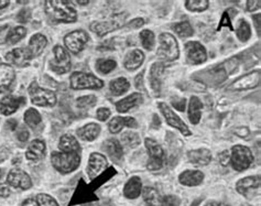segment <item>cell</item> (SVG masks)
Listing matches in <instances>:
<instances>
[{
    "instance_id": "obj_1",
    "label": "cell",
    "mask_w": 261,
    "mask_h": 206,
    "mask_svg": "<svg viewBox=\"0 0 261 206\" xmlns=\"http://www.w3.org/2000/svg\"><path fill=\"white\" fill-rule=\"evenodd\" d=\"M46 16L53 22L73 23L77 20V12L68 2L61 0H49L44 3Z\"/></svg>"
},
{
    "instance_id": "obj_2",
    "label": "cell",
    "mask_w": 261,
    "mask_h": 206,
    "mask_svg": "<svg viewBox=\"0 0 261 206\" xmlns=\"http://www.w3.org/2000/svg\"><path fill=\"white\" fill-rule=\"evenodd\" d=\"M53 168L62 174L74 172L81 164V153L73 152H53L51 154Z\"/></svg>"
},
{
    "instance_id": "obj_3",
    "label": "cell",
    "mask_w": 261,
    "mask_h": 206,
    "mask_svg": "<svg viewBox=\"0 0 261 206\" xmlns=\"http://www.w3.org/2000/svg\"><path fill=\"white\" fill-rule=\"evenodd\" d=\"M156 56L163 62H173L178 59L180 50H178V43L174 36L168 32L160 34Z\"/></svg>"
},
{
    "instance_id": "obj_4",
    "label": "cell",
    "mask_w": 261,
    "mask_h": 206,
    "mask_svg": "<svg viewBox=\"0 0 261 206\" xmlns=\"http://www.w3.org/2000/svg\"><path fill=\"white\" fill-rule=\"evenodd\" d=\"M252 162L253 154L248 147L236 145L231 148L229 163L233 170L238 171V172H243V171L247 170L251 166Z\"/></svg>"
},
{
    "instance_id": "obj_5",
    "label": "cell",
    "mask_w": 261,
    "mask_h": 206,
    "mask_svg": "<svg viewBox=\"0 0 261 206\" xmlns=\"http://www.w3.org/2000/svg\"><path fill=\"white\" fill-rule=\"evenodd\" d=\"M145 145L149 154L147 169L152 172L161 170L166 162V156H164L162 147L159 145V142L152 138H147L145 140Z\"/></svg>"
},
{
    "instance_id": "obj_6",
    "label": "cell",
    "mask_w": 261,
    "mask_h": 206,
    "mask_svg": "<svg viewBox=\"0 0 261 206\" xmlns=\"http://www.w3.org/2000/svg\"><path fill=\"white\" fill-rule=\"evenodd\" d=\"M70 86L73 89H100L104 82L91 73L74 72L70 78Z\"/></svg>"
},
{
    "instance_id": "obj_7",
    "label": "cell",
    "mask_w": 261,
    "mask_h": 206,
    "mask_svg": "<svg viewBox=\"0 0 261 206\" xmlns=\"http://www.w3.org/2000/svg\"><path fill=\"white\" fill-rule=\"evenodd\" d=\"M29 95L32 104L41 107H53L57 104V96L49 89L41 88L36 82L29 86Z\"/></svg>"
},
{
    "instance_id": "obj_8",
    "label": "cell",
    "mask_w": 261,
    "mask_h": 206,
    "mask_svg": "<svg viewBox=\"0 0 261 206\" xmlns=\"http://www.w3.org/2000/svg\"><path fill=\"white\" fill-rule=\"evenodd\" d=\"M127 16V13H119V15L107 20V21H95L91 24V30L97 34L98 37H104L108 33L125 27V20Z\"/></svg>"
},
{
    "instance_id": "obj_9",
    "label": "cell",
    "mask_w": 261,
    "mask_h": 206,
    "mask_svg": "<svg viewBox=\"0 0 261 206\" xmlns=\"http://www.w3.org/2000/svg\"><path fill=\"white\" fill-rule=\"evenodd\" d=\"M54 58L50 61V68L57 74H65L71 70L72 62L70 54L61 45H56L53 49Z\"/></svg>"
},
{
    "instance_id": "obj_10",
    "label": "cell",
    "mask_w": 261,
    "mask_h": 206,
    "mask_svg": "<svg viewBox=\"0 0 261 206\" xmlns=\"http://www.w3.org/2000/svg\"><path fill=\"white\" fill-rule=\"evenodd\" d=\"M158 107H159L161 114L163 115V117L166 118V121L169 126L177 129L182 135L187 137L192 135L191 130L187 126V123L178 117V116L173 112V109L168 104H166V102H158Z\"/></svg>"
},
{
    "instance_id": "obj_11",
    "label": "cell",
    "mask_w": 261,
    "mask_h": 206,
    "mask_svg": "<svg viewBox=\"0 0 261 206\" xmlns=\"http://www.w3.org/2000/svg\"><path fill=\"white\" fill-rule=\"evenodd\" d=\"M260 84V71L256 70L252 71L248 74L243 75L235 82L227 87L230 92H242V91H248V89H253L258 87Z\"/></svg>"
},
{
    "instance_id": "obj_12",
    "label": "cell",
    "mask_w": 261,
    "mask_h": 206,
    "mask_svg": "<svg viewBox=\"0 0 261 206\" xmlns=\"http://www.w3.org/2000/svg\"><path fill=\"white\" fill-rule=\"evenodd\" d=\"M260 189V176L259 175H250L246 176L236 183V191L245 198H253L256 197Z\"/></svg>"
},
{
    "instance_id": "obj_13",
    "label": "cell",
    "mask_w": 261,
    "mask_h": 206,
    "mask_svg": "<svg viewBox=\"0 0 261 206\" xmlns=\"http://www.w3.org/2000/svg\"><path fill=\"white\" fill-rule=\"evenodd\" d=\"M89 36L84 30H75L64 37V44L67 50L73 54H77L84 49L85 44L88 42Z\"/></svg>"
},
{
    "instance_id": "obj_14",
    "label": "cell",
    "mask_w": 261,
    "mask_h": 206,
    "mask_svg": "<svg viewBox=\"0 0 261 206\" xmlns=\"http://www.w3.org/2000/svg\"><path fill=\"white\" fill-rule=\"evenodd\" d=\"M185 51H187V62L189 64L198 65L207 60L205 46L197 41H190L185 44Z\"/></svg>"
},
{
    "instance_id": "obj_15",
    "label": "cell",
    "mask_w": 261,
    "mask_h": 206,
    "mask_svg": "<svg viewBox=\"0 0 261 206\" xmlns=\"http://www.w3.org/2000/svg\"><path fill=\"white\" fill-rule=\"evenodd\" d=\"M7 183L9 187L23 191L29 190L32 187V181L29 174H27L21 169H12L7 176Z\"/></svg>"
},
{
    "instance_id": "obj_16",
    "label": "cell",
    "mask_w": 261,
    "mask_h": 206,
    "mask_svg": "<svg viewBox=\"0 0 261 206\" xmlns=\"http://www.w3.org/2000/svg\"><path fill=\"white\" fill-rule=\"evenodd\" d=\"M166 70V65L162 62H155L150 67L149 72V82L151 89H152L154 95H160L162 87V78L163 72Z\"/></svg>"
},
{
    "instance_id": "obj_17",
    "label": "cell",
    "mask_w": 261,
    "mask_h": 206,
    "mask_svg": "<svg viewBox=\"0 0 261 206\" xmlns=\"http://www.w3.org/2000/svg\"><path fill=\"white\" fill-rule=\"evenodd\" d=\"M107 167V159L104 154L100 153H92L89 157L87 164V175L93 180L94 177L97 176L102 170Z\"/></svg>"
},
{
    "instance_id": "obj_18",
    "label": "cell",
    "mask_w": 261,
    "mask_h": 206,
    "mask_svg": "<svg viewBox=\"0 0 261 206\" xmlns=\"http://www.w3.org/2000/svg\"><path fill=\"white\" fill-rule=\"evenodd\" d=\"M6 60L9 62V64L15 65L17 67H25L28 66L31 57L27 49H22V47H19V49H15L6 54Z\"/></svg>"
},
{
    "instance_id": "obj_19",
    "label": "cell",
    "mask_w": 261,
    "mask_h": 206,
    "mask_svg": "<svg viewBox=\"0 0 261 206\" xmlns=\"http://www.w3.org/2000/svg\"><path fill=\"white\" fill-rule=\"evenodd\" d=\"M25 102L24 97H16V96L8 95L5 96V97L0 101V112L4 115L9 116L15 114L18 109L21 107Z\"/></svg>"
},
{
    "instance_id": "obj_20",
    "label": "cell",
    "mask_w": 261,
    "mask_h": 206,
    "mask_svg": "<svg viewBox=\"0 0 261 206\" xmlns=\"http://www.w3.org/2000/svg\"><path fill=\"white\" fill-rule=\"evenodd\" d=\"M204 173L200 170H187L178 175V182L184 187H197L204 181Z\"/></svg>"
},
{
    "instance_id": "obj_21",
    "label": "cell",
    "mask_w": 261,
    "mask_h": 206,
    "mask_svg": "<svg viewBox=\"0 0 261 206\" xmlns=\"http://www.w3.org/2000/svg\"><path fill=\"white\" fill-rule=\"evenodd\" d=\"M188 159L190 163L194 164V166H198V167L207 166V164L212 161V152L206 148L190 150L188 152Z\"/></svg>"
},
{
    "instance_id": "obj_22",
    "label": "cell",
    "mask_w": 261,
    "mask_h": 206,
    "mask_svg": "<svg viewBox=\"0 0 261 206\" xmlns=\"http://www.w3.org/2000/svg\"><path fill=\"white\" fill-rule=\"evenodd\" d=\"M143 102V96L141 93H134L132 95L127 96L126 98H123L119 101L116 102V109L119 113H127L130 109L138 107Z\"/></svg>"
},
{
    "instance_id": "obj_23",
    "label": "cell",
    "mask_w": 261,
    "mask_h": 206,
    "mask_svg": "<svg viewBox=\"0 0 261 206\" xmlns=\"http://www.w3.org/2000/svg\"><path fill=\"white\" fill-rule=\"evenodd\" d=\"M45 152H46V146L45 142L42 140H33L28 149H27L25 152V157L27 159L33 161V162H38L41 161L42 159H44L45 157Z\"/></svg>"
},
{
    "instance_id": "obj_24",
    "label": "cell",
    "mask_w": 261,
    "mask_h": 206,
    "mask_svg": "<svg viewBox=\"0 0 261 206\" xmlns=\"http://www.w3.org/2000/svg\"><path fill=\"white\" fill-rule=\"evenodd\" d=\"M142 192V182L139 176H133L127 181L123 187V195L129 200L138 198Z\"/></svg>"
},
{
    "instance_id": "obj_25",
    "label": "cell",
    "mask_w": 261,
    "mask_h": 206,
    "mask_svg": "<svg viewBox=\"0 0 261 206\" xmlns=\"http://www.w3.org/2000/svg\"><path fill=\"white\" fill-rule=\"evenodd\" d=\"M143 61H145V53L141 50L135 49L129 51L126 54L125 60H123V66H125L128 71H135L142 65Z\"/></svg>"
},
{
    "instance_id": "obj_26",
    "label": "cell",
    "mask_w": 261,
    "mask_h": 206,
    "mask_svg": "<svg viewBox=\"0 0 261 206\" xmlns=\"http://www.w3.org/2000/svg\"><path fill=\"white\" fill-rule=\"evenodd\" d=\"M46 44H47V40L43 34L37 33L34 34V36H32V38L29 41L28 49H27L30 54L31 59L37 58L40 56V54H42Z\"/></svg>"
},
{
    "instance_id": "obj_27",
    "label": "cell",
    "mask_w": 261,
    "mask_h": 206,
    "mask_svg": "<svg viewBox=\"0 0 261 206\" xmlns=\"http://www.w3.org/2000/svg\"><path fill=\"white\" fill-rule=\"evenodd\" d=\"M16 79L13 68L8 64H0V93L8 91Z\"/></svg>"
},
{
    "instance_id": "obj_28",
    "label": "cell",
    "mask_w": 261,
    "mask_h": 206,
    "mask_svg": "<svg viewBox=\"0 0 261 206\" xmlns=\"http://www.w3.org/2000/svg\"><path fill=\"white\" fill-rule=\"evenodd\" d=\"M123 127L129 128H138V122L133 117H115L108 123L109 132L112 134H118L120 133Z\"/></svg>"
},
{
    "instance_id": "obj_29",
    "label": "cell",
    "mask_w": 261,
    "mask_h": 206,
    "mask_svg": "<svg viewBox=\"0 0 261 206\" xmlns=\"http://www.w3.org/2000/svg\"><path fill=\"white\" fill-rule=\"evenodd\" d=\"M203 102L197 96H192L189 101V120L192 125H197L202 118Z\"/></svg>"
},
{
    "instance_id": "obj_30",
    "label": "cell",
    "mask_w": 261,
    "mask_h": 206,
    "mask_svg": "<svg viewBox=\"0 0 261 206\" xmlns=\"http://www.w3.org/2000/svg\"><path fill=\"white\" fill-rule=\"evenodd\" d=\"M102 150L112 158L113 161L119 162L121 161L122 157H123V151H122V146L120 145V142L117 139H108L104 143H102Z\"/></svg>"
},
{
    "instance_id": "obj_31",
    "label": "cell",
    "mask_w": 261,
    "mask_h": 206,
    "mask_svg": "<svg viewBox=\"0 0 261 206\" xmlns=\"http://www.w3.org/2000/svg\"><path fill=\"white\" fill-rule=\"evenodd\" d=\"M59 149L62 152H73V153H81V146L79 141L74 136L71 135H63L59 141Z\"/></svg>"
},
{
    "instance_id": "obj_32",
    "label": "cell",
    "mask_w": 261,
    "mask_h": 206,
    "mask_svg": "<svg viewBox=\"0 0 261 206\" xmlns=\"http://www.w3.org/2000/svg\"><path fill=\"white\" fill-rule=\"evenodd\" d=\"M100 126L95 122L87 123V125L81 127L76 130V134L82 140L94 141L100 134Z\"/></svg>"
},
{
    "instance_id": "obj_33",
    "label": "cell",
    "mask_w": 261,
    "mask_h": 206,
    "mask_svg": "<svg viewBox=\"0 0 261 206\" xmlns=\"http://www.w3.org/2000/svg\"><path fill=\"white\" fill-rule=\"evenodd\" d=\"M22 206H59V204L49 194L40 193L37 196L27 198Z\"/></svg>"
},
{
    "instance_id": "obj_34",
    "label": "cell",
    "mask_w": 261,
    "mask_h": 206,
    "mask_svg": "<svg viewBox=\"0 0 261 206\" xmlns=\"http://www.w3.org/2000/svg\"><path fill=\"white\" fill-rule=\"evenodd\" d=\"M129 88H130V83L126 78L115 79L111 82V84H109V89H111L112 94L115 96L123 95L126 92H128Z\"/></svg>"
},
{
    "instance_id": "obj_35",
    "label": "cell",
    "mask_w": 261,
    "mask_h": 206,
    "mask_svg": "<svg viewBox=\"0 0 261 206\" xmlns=\"http://www.w3.org/2000/svg\"><path fill=\"white\" fill-rule=\"evenodd\" d=\"M27 36V29L24 27H15V28L9 30L6 36V43L7 44H16L19 41H21Z\"/></svg>"
},
{
    "instance_id": "obj_36",
    "label": "cell",
    "mask_w": 261,
    "mask_h": 206,
    "mask_svg": "<svg viewBox=\"0 0 261 206\" xmlns=\"http://www.w3.org/2000/svg\"><path fill=\"white\" fill-rule=\"evenodd\" d=\"M143 200L146 202V206H160V196L154 188L147 187L142 191Z\"/></svg>"
},
{
    "instance_id": "obj_37",
    "label": "cell",
    "mask_w": 261,
    "mask_h": 206,
    "mask_svg": "<svg viewBox=\"0 0 261 206\" xmlns=\"http://www.w3.org/2000/svg\"><path fill=\"white\" fill-rule=\"evenodd\" d=\"M172 30L177 34L180 38H190L194 34V30L189 21H182L172 24Z\"/></svg>"
},
{
    "instance_id": "obj_38",
    "label": "cell",
    "mask_w": 261,
    "mask_h": 206,
    "mask_svg": "<svg viewBox=\"0 0 261 206\" xmlns=\"http://www.w3.org/2000/svg\"><path fill=\"white\" fill-rule=\"evenodd\" d=\"M236 36L239 41L247 42L251 37V28L250 24L245 19H240L238 23V28L236 30Z\"/></svg>"
},
{
    "instance_id": "obj_39",
    "label": "cell",
    "mask_w": 261,
    "mask_h": 206,
    "mask_svg": "<svg viewBox=\"0 0 261 206\" xmlns=\"http://www.w3.org/2000/svg\"><path fill=\"white\" fill-rule=\"evenodd\" d=\"M140 40H141V44L148 51H152L153 47L155 45V37L154 33L149 30L145 29L140 32Z\"/></svg>"
},
{
    "instance_id": "obj_40",
    "label": "cell",
    "mask_w": 261,
    "mask_h": 206,
    "mask_svg": "<svg viewBox=\"0 0 261 206\" xmlns=\"http://www.w3.org/2000/svg\"><path fill=\"white\" fill-rule=\"evenodd\" d=\"M117 66L115 60L112 59H99L96 61V70L101 74H108L114 71Z\"/></svg>"
},
{
    "instance_id": "obj_41",
    "label": "cell",
    "mask_w": 261,
    "mask_h": 206,
    "mask_svg": "<svg viewBox=\"0 0 261 206\" xmlns=\"http://www.w3.org/2000/svg\"><path fill=\"white\" fill-rule=\"evenodd\" d=\"M24 121L29 127L36 128L40 125L41 121H42V118H41V115L37 109L29 108L28 111L24 113Z\"/></svg>"
},
{
    "instance_id": "obj_42",
    "label": "cell",
    "mask_w": 261,
    "mask_h": 206,
    "mask_svg": "<svg viewBox=\"0 0 261 206\" xmlns=\"http://www.w3.org/2000/svg\"><path fill=\"white\" fill-rule=\"evenodd\" d=\"M185 8L192 12H203L208 8L210 2L207 0H188L184 3Z\"/></svg>"
},
{
    "instance_id": "obj_43",
    "label": "cell",
    "mask_w": 261,
    "mask_h": 206,
    "mask_svg": "<svg viewBox=\"0 0 261 206\" xmlns=\"http://www.w3.org/2000/svg\"><path fill=\"white\" fill-rule=\"evenodd\" d=\"M121 141L125 146L129 148H137L141 142L139 135L134 132H126L121 136Z\"/></svg>"
},
{
    "instance_id": "obj_44",
    "label": "cell",
    "mask_w": 261,
    "mask_h": 206,
    "mask_svg": "<svg viewBox=\"0 0 261 206\" xmlns=\"http://www.w3.org/2000/svg\"><path fill=\"white\" fill-rule=\"evenodd\" d=\"M97 104V97L94 95H87L80 97L76 100V106L79 108H92Z\"/></svg>"
},
{
    "instance_id": "obj_45",
    "label": "cell",
    "mask_w": 261,
    "mask_h": 206,
    "mask_svg": "<svg viewBox=\"0 0 261 206\" xmlns=\"http://www.w3.org/2000/svg\"><path fill=\"white\" fill-rule=\"evenodd\" d=\"M181 198L176 195H166L160 200V206H180Z\"/></svg>"
},
{
    "instance_id": "obj_46",
    "label": "cell",
    "mask_w": 261,
    "mask_h": 206,
    "mask_svg": "<svg viewBox=\"0 0 261 206\" xmlns=\"http://www.w3.org/2000/svg\"><path fill=\"white\" fill-rule=\"evenodd\" d=\"M31 19V10L29 8L21 9L17 15V20L20 23H27L29 22Z\"/></svg>"
},
{
    "instance_id": "obj_47",
    "label": "cell",
    "mask_w": 261,
    "mask_h": 206,
    "mask_svg": "<svg viewBox=\"0 0 261 206\" xmlns=\"http://www.w3.org/2000/svg\"><path fill=\"white\" fill-rule=\"evenodd\" d=\"M111 115H112L111 109L102 107V108H99L97 113H96V117H97L99 121H106L109 117H111Z\"/></svg>"
},
{
    "instance_id": "obj_48",
    "label": "cell",
    "mask_w": 261,
    "mask_h": 206,
    "mask_svg": "<svg viewBox=\"0 0 261 206\" xmlns=\"http://www.w3.org/2000/svg\"><path fill=\"white\" fill-rule=\"evenodd\" d=\"M222 27H227V28H229L230 30H233L232 29V24H231V21H230V16H229V9L226 10L224 12V15L222 17V20H221V23H219L218 25V30L222 28Z\"/></svg>"
},
{
    "instance_id": "obj_49",
    "label": "cell",
    "mask_w": 261,
    "mask_h": 206,
    "mask_svg": "<svg viewBox=\"0 0 261 206\" xmlns=\"http://www.w3.org/2000/svg\"><path fill=\"white\" fill-rule=\"evenodd\" d=\"M145 19L142 18H136L132 21H129L127 24H125V28H129V29H139L141 28L142 25H145Z\"/></svg>"
},
{
    "instance_id": "obj_50",
    "label": "cell",
    "mask_w": 261,
    "mask_h": 206,
    "mask_svg": "<svg viewBox=\"0 0 261 206\" xmlns=\"http://www.w3.org/2000/svg\"><path fill=\"white\" fill-rule=\"evenodd\" d=\"M97 49L99 51H109V50H114L115 49V39H109L105 41L104 43L100 44Z\"/></svg>"
},
{
    "instance_id": "obj_51",
    "label": "cell",
    "mask_w": 261,
    "mask_h": 206,
    "mask_svg": "<svg viewBox=\"0 0 261 206\" xmlns=\"http://www.w3.org/2000/svg\"><path fill=\"white\" fill-rule=\"evenodd\" d=\"M29 132H28V129H27L25 127H21V128H19V130H18V133H17V138H18V140H20L21 142H25L27 140L29 139Z\"/></svg>"
},
{
    "instance_id": "obj_52",
    "label": "cell",
    "mask_w": 261,
    "mask_h": 206,
    "mask_svg": "<svg viewBox=\"0 0 261 206\" xmlns=\"http://www.w3.org/2000/svg\"><path fill=\"white\" fill-rule=\"evenodd\" d=\"M172 105L180 112H184L185 109V105H187V100L184 98H176L172 100Z\"/></svg>"
},
{
    "instance_id": "obj_53",
    "label": "cell",
    "mask_w": 261,
    "mask_h": 206,
    "mask_svg": "<svg viewBox=\"0 0 261 206\" xmlns=\"http://www.w3.org/2000/svg\"><path fill=\"white\" fill-rule=\"evenodd\" d=\"M260 2L259 0H257V2H255V0H249V2H247V5H246V9L252 12V11H256L257 9L260 8Z\"/></svg>"
},
{
    "instance_id": "obj_54",
    "label": "cell",
    "mask_w": 261,
    "mask_h": 206,
    "mask_svg": "<svg viewBox=\"0 0 261 206\" xmlns=\"http://www.w3.org/2000/svg\"><path fill=\"white\" fill-rule=\"evenodd\" d=\"M219 162H221L222 166H227L229 163V153L228 151H224L223 153L219 156Z\"/></svg>"
},
{
    "instance_id": "obj_55",
    "label": "cell",
    "mask_w": 261,
    "mask_h": 206,
    "mask_svg": "<svg viewBox=\"0 0 261 206\" xmlns=\"http://www.w3.org/2000/svg\"><path fill=\"white\" fill-rule=\"evenodd\" d=\"M10 189H9V187L7 184H2L0 185V196L2 197H7V196H9L10 195Z\"/></svg>"
},
{
    "instance_id": "obj_56",
    "label": "cell",
    "mask_w": 261,
    "mask_h": 206,
    "mask_svg": "<svg viewBox=\"0 0 261 206\" xmlns=\"http://www.w3.org/2000/svg\"><path fill=\"white\" fill-rule=\"evenodd\" d=\"M135 83H136V87L139 89V91H145V87H143V74L141 73V74H139L138 76L136 78V80H135Z\"/></svg>"
},
{
    "instance_id": "obj_57",
    "label": "cell",
    "mask_w": 261,
    "mask_h": 206,
    "mask_svg": "<svg viewBox=\"0 0 261 206\" xmlns=\"http://www.w3.org/2000/svg\"><path fill=\"white\" fill-rule=\"evenodd\" d=\"M6 126L8 127V129H10V130H15L18 127V122L16 119H9L8 121H7Z\"/></svg>"
},
{
    "instance_id": "obj_58",
    "label": "cell",
    "mask_w": 261,
    "mask_h": 206,
    "mask_svg": "<svg viewBox=\"0 0 261 206\" xmlns=\"http://www.w3.org/2000/svg\"><path fill=\"white\" fill-rule=\"evenodd\" d=\"M160 125H161V120L159 119V117H158V115H153V119H152V123H151V126L158 129V128H160Z\"/></svg>"
},
{
    "instance_id": "obj_59",
    "label": "cell",
    "mask_w": 261,
    "mask_h": 206,
    "mask_svg": "<svg viewBox=\"0 0 261 206\" xmlns=\"http://www.w3.org/2000/svg\"><path fill=\"white\" fill-rule=\"evenodd\" d=\"M205 206H230L225 203H219V202H208Z\"/></svg>"
},
{
    "instance_id": "obj_60",
    "label": "cell",
    "mask_w": 261,
    "mask_h": 206,
    "mask_svg": "<svg viewBox=\"0 0 261 206\" xmlns=\"http://www.w3.org/2000/svg\"><path fill=\"white\" fill-rule=\"evenodd\" d=\"M9 0H0V9L6 8V7L9 6Z\"/></svg>"
},
{
    "instance_id": "obj_61",
    "label": "cell",
    "mask_w": 261,
    "mask_h": 206,
    "mask_svg": "<svg viewBox=\"0 0 261 206\" xmlns=\"http://www.w3.org/2000/svg\"><path fill=\"white\" fill-rule=\"evenodd\" d=\"M77 4L79 5H87V4H89V2H77Z\"/></svg>"
},
{
    "instance_id": "obj_62",
    "label": "cell",
    "mask_w": 261,
    "mask_h": 206,
    "mask_svg": "<svg viewBox=\"0 0 261 206\" xmlns=\"http://www.w3.org/2000/svg\"><path fill=\"white\" fill-rule=\"evenodd\" d=\"M2 175H3V171L0 170V177H2Z\"/></svg>"
}]
</instances>
